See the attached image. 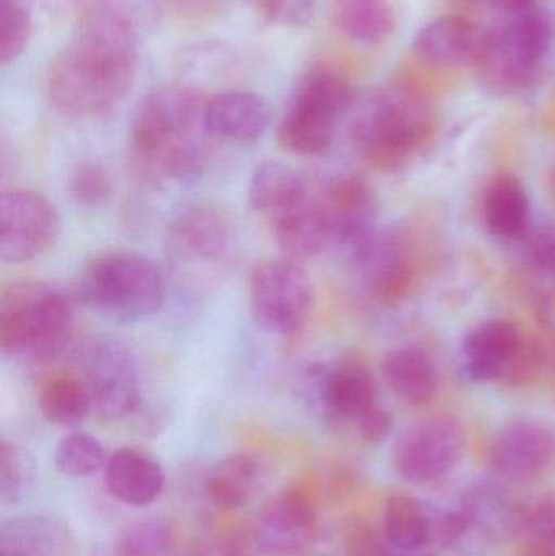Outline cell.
<instances>
[{
  "label": "cell",
  "mask_w": 555,
  "mask_h": 556,
  "mask_svg": "<svg viewBox=\"0 0 555 556\" xmlns=\"http://www.w3.org/2000/svg\"><path fill=\"white\" fill-rule=\"evenodd\" d=\"M318 538V508L303 486L273 496L261 509L253 542L267 556H306Z\"/></svg>",
  "instance_id": "13"
},
{
  "label": "cell",
  "mask_w": 555,
  "mask_h": 556,
  "mask_svg": "<svg viewBox=\"0 0 555 556\" xmlns=\"http://www.w3.org/2000/svg\"><path fill=\"white\" fill-rule=\"evenodd\" d=\"M74 326V300L59 285L13 281L0 293V346L9 358L52 362L71 345Z\"/></svg>",
  "instance_id": "3"
},
{
  "label": "cell",
  "mask_w": 555,
  "mask_h": 556,
  "mask_svg": "<svg viewBox=\"0 0 555 556\" xmlns=\"http://www.w3.org/2000/svg\"><path fill=\"white\" fill-rule=\"evenodd\" d=\"M520 355V330L508 320H485L463 342V371L476 382L499 381L510 375Z\"/></svg>",
  "instance_id": "17"
},
{
  "label": "cell",
  "mask_w": 555,
  "mask_h": 556,
  "mask_svg": "<svg viewBox=\"0 0 555 556\" xmlns=\"http://www.w3.org/2000/svg\"><path fill=\"white\" fill-rule=\"evenodd\" d=\"M384 534L400 551L416 552L432 539V519L416 498L394 495L384 506Z\"/></svg>",
  "instance_id": "30"
},
{
  "label": "cell",
  "mask_w": 555,
  "mask_h": 556,
  "mask_svg": "<svg viewBox=\"0 0 555 556\" xmlns=\"http://www.w3.org/2000/svg\"><path fill=\"white\" fill-rule=\"evenodd\" d=\"M332 18L342 35L362 46L381 45L396 29L391 0H332Z\"/></svg>",
  "instance_id": "27"
},
{
  "label": "cell",
  "mask_w": 555,
  "mask_h": 556,
  "mask_svg": "<svg viewBox=\"0 0 555 556\" xmlns=\"http://www.w3.org/2000/svg\"><path fill=\"white\" fill-rule=\"evenodd\" d=\"M432 123L426 101L409 91L387 90L358 110L351 137L365 162L375 168H398L419 152Z\"/></svg>",
  "instance_id": "7"
},
{
  "label": "cell",
  "mask_w": 555,
  "mask_h": 556,
  "mask_svg": "<svg viewBox=\"0 0 555 556\" xmlns=\"http://www.w3.org/2000/svg\"><path fill=\"white\" fill-rule=\"evenodd\" d=\"M38 480L35 456L15 441L0 443V502L3 505H22Z\"/></svg>",
  "instance_id": "31"
},
{
  "label": "cell",
  "mask_w": 555,
  "mask_h": 556,
  "mask_svg": "<svg viewBox=\"0 0 555 556\" xmlns=\"http://www.w3.org/2000/svg\"><path fill=\"white\" fill-rule=\"evenodd\" d=\"M471 2L489 7L497 12V15H507V13L520 12L538 5L537 0H471Z\"/></svg>",
  "instance_id": "42"
},
{
  "label": "cell",
  "mask_w": 555,
  "mask_h": 556,
  "mask_svg": "<svg viewBox=\"0 0 555 556\" xmlns=\"http://www.w3.org/2000/svg\"><path fill=\"white\" fill-rule=\"evenodd\" d=\"M234 65L235 55L217 42L191 46L181 52L178 61L179 71L186 75L204 74L207 71H230Z\"/></svg>",
  "instance_id": "38"
},
{
  "label": "cell",
  "mask_w": 555,
  "mask_h": 556,
  "mask_svg": "<svg viewBox=\"0 0 555 556\" xmlns=\"http://www.w3.org/2000/svg\"><path fill=\"white\" fill-rule=\"evenodd\" d=\"M352 261L362 283L378 300H396L409 283V251L398 235L375 231L352 251Z\"/></svg>",
  "instance_id": "19"
},
{
  "label": "cell",
  "mask_w": 555,
  "mask_h": 556,
  "mask_svg": "<svg viewBox=\"0 0 555 556\" xmlns=\"http://www.w3.org/2000/svg\"><path fill=\"white\" fill-rule=\"evenodd\" d=\"M71 201L84 211H100L114 195V179L100 162H80L72 168L67 179Z\"/></svg>",
  "instance_id": "33"
},
{
  "label": "cell",
  "mask_w": 555,
  "mask_h": 556,
  "mask_svg": "<svg viewBox=\"0 0 555 556\" xmlns=\"http://www.w3.org/2000/svg\"><path fill=\"white\" fill-rule=\"evenodd\" d=\"M186 556H253L251 547L240 535H225L214 541L202 542Z\"/></svg>",
  "instance_id": "41"
},
{
  "label": "cell",
  "mask_w": 555,
  "mask_h": 556,
  "mask_svg": "<svg viewBox=\"0 0 555 556\" xmlns=\"http://www.w3.org/2000/svg\"><path fill=\"white\" fill-rule=\"evenodd\" d=\"M484 29L462 16H442L420 28L414 38V54L436 67L475 65Z\"/></svg>",
  "instance_id": "20"
},
{
  "label": "cell",
  "mask_w": 555,
  "mask_h": 556,
  "mask_svg": "<svg viewBox=\"0 0 555 556\" xmlns=\"http://www.w3.org/2000/svg\"><path fill=\"white\" fill-rule=\"evenodd\" d=\"M137 67L139 31L133 13L98 0L81 12L71 45L49 65L46 98L65 119L101 123L126 101Z\"/></svg>",
  "instance_id": "1"
},
{
  "label": "cell",
  "mask_w": 555,
  "mask_h": 556,
  "mask_svg": "<svg viewBox=\"0 0 555 556\" xmlns=\"http://www.w3.org/2000/svg\"><path fill=\"white\" fill-rule=\"evenodd\" d=\"M269 124V104L253 91H222L205 101L204 134L218 142L250 146L266 134Z\"/></svg>",
  "instance_id": "16"
},
{
  "label": "cell",
  "mask_w": 555,
  "mask_h": 556,
  "mask_svg": "<svg viewBox=\"0 0 555 556\" xmlns=\"http://www.w3.org/2000/svg\"><path fill=\"white\" fill-rule=\"evenodd\" d=\"M514 525L533 544L555 547V496L525 503L515 511Z\"/></svg>",
  "instance_id": "36"
},
{
  "label": "cell",
  "mask_w": 555,
  "mask_h": 556,
  "mask_svg": "<svg viewBox=\"0 0 555 556\" xmlns=\"http://www.w3.org/2000/svg\"><path fill=\"white\" fill-rule=\"evenodd\" d=\"M329 243L355 251L371 233L378 201L371 186L361 176L341 175L316 188Z\"/></svg>",
  "instance_id": "14"
},
{
  "label": "cell",
  "mask_w": 555,
  "mask_h": 556,
  "mask_svg": "<svg viewBox=\"0 0 555 556\" xmlns=\"http://www.w3.org/2000/svg\"><path fill=\"white\" fill-rule=\"evenodd\" d=\"M175 544V534L166 522L146 521L129 526L117 538L116 556H166Z\"/></svg>",
  "instance_id": "34"
},
{
  "label": "cell",
  "mask_w": 555,
  "mask_h": 556,
  "mask_svg": "<svg viewBox=\"0 0 555 556\" xmlns=\"http://www.w3.org/2000/svg\"><path fill=\"white\" fill-rule=\"evenodd\" d=\"M81 303L114 323L152 317L166 300V280L150 257L136 251H104L90 257L78 276Z\"/></svg>",
  "instance_id": "4"
},
{
  "label": "cell",
  "mask_w": 555,
  "mask_h": 556,
  "mask_svg": "<svg viewBox=\"0 0 555 556\" xmlns=\"http://www.w3.org/2000/svg\"><path fill=\"white\" fill-rule=\"evenodd\" d=\"M204 97L198 87L176 81L146 94L129 127V163L143 185L192 186L204 176Z\"/></svg>",
  "instance_id": "2"
},
{
  "label": "cell",
  "mask_w": 555,
  "mask_h": 556,
  "mask_svg": "<svg viewBox=\"0 0 555 556\" xmlns=\"http://www.w3.org/2000/svg\"><path fill=\"white\" fill-rule=\"evenodd\" d=\"M280 250L289 260L306 261L331 247L316 188L292 211L269 225Z\"/></svg>",
  "instance_id": "25"
},
{
  "label": "cell",
  "mask_w": 555,
  "mask_h": 556,
  "mask_svg": "<svg viewBox=\"0 0 555 556\" xmlns=\"http://www.w3.org/2000/svg\"><path fill=\"white\" fill-rule=\"evenodd\" d=\"M554 188H555V168H554Z\"/></svg>",
  "instance_id": "44"
},
{
  "label": "cell",
  "mask_w": 555,
  "mask_h": 556,
  "mask_svg": "<svg viewBox=\"0 0 555 556\" xmlns=\"http://www.w3.org/2000/svg\"><path fill=\"white\" fill-rule=\"evenodd\" d=\"M485 227L499 240L520 241L533 225L530 195L514 176H501L491 182L482 201Z\"/></svg>",
  "instance_id": "24"
},
{
  "label": "cell",
  "mask_w": 555,
  "mask_h": 556,
  "mask_svg": "<svg viewBox=\"0 0 555 556\" xmlns=\"http://www.w3.org/2000/svg\"><path fill=\"white\" fill-rule=\"evenodd\" d=\"M77 376L87 386L93 412L104 420L130 417L142 404L139 363L129 346L111 337H94L78 349Z\"/></svg>",
  "instance_id": "8"
},
{
  "label": "cell",
  "mask_w": 555,
  "mask_h": 556,
  "mask_svg": "<svg viewBox=\"0 0 555 556\" xmlns=\"http://www.w3.org/2000/svg\"><path fill=\"white\" fill-rule=\"evenodd\" d=\"M62 231L58 207L41 192L10 189L0 195V260L25 264L48 254Z\"/></svg>",
  "instance_id": "11"
},
{
  "label": "cell",
  "mask_w": 555,
  "mask_h": 556,
  "mask_svg": "<svg viewBox=\"0 0 555 556\" xmlns=\"http://www.w3.org/2000/svg\"><path fill=\"white\" fill-rule=\"evenodd\" d=\"M33 22L18 0H0V62L15 61L31 38Z\"/></svg>",
  "instance_id": "35"
},
{
  "label": "cell",
  "mask_w": 555,
  "mask_h": 556,
  "mask_svg": "<svg viewBox=\"0 0 555 556\" xmlns=\"http://www.w3.org/2000/svg\"><path fill=\"white\" fill-rule=\"evenodd\" d=\"M465 446V431L458 421L449 417L427 418L404 431L394 446V467L407 482H437L455 470Z\"/></svg>",
  "instance_id": "12"
},
{
  "label": "cell",
  "mask_w": 555,
  "mask_h": 556,
  "mask_svg": "<svg viewBox=\"0 0 555 556\" xmlns=\"http://www.w3.org/2000/svg\"><path fill=\"white\" fill-rule=\"evenodd\" d=\"M553 45V29L540 7L499 15L484 29L475 67L482 84L499 94H520L543 74Z\"/></svg>",
  "instance_id": "5"
},
{
  "label": "cell",
  "mask_w": 555,
  "mask_h": 556,
  "mask_svg": "<svg viewBox=\"0 0 555 556\" xmlns=\"http://www.w3.org/2000/svg\"><path fill=\"white\" fill-rule=\"evenodd\" d=\"M266 22L283 28H302L315 15V0H250Z\"/></svg>",
  "instance_id": "37"
},
{
  "label": "cell",
  "mask_w": 555,
  "mask_h": 556,
  "mask_svg": "<svg viewBox=\"0 0 555 556\" xmlns=\"http://www.w3.org/2000/svg\"><path fill=\"white\" fill-rule=\"evenodd\" d=\"M260 480V466L248 454H231L218 460L205 477L204 493L209 502L222 511L243 508Z\"/></svg>",
  "instance_id": "28"
},
{
  "label": "cell",
  "mask_w": 555,
  "mask_h": 556,
  "mask_svg": "<svg viewBox=\"0 0 555 556\" xmlns=\"http://www.w3.org/2000/svg\"><path fill=\"white\" fill-rule=\"evenodd\" d=\"M553 451V437L546 427L537 421H514L495 437L491 463L499 476L521 482L540 476L550 464Z\"/></svg>",
  "instance_id": "18"
},
{
  "label": "cell",
  "mask_w": 555,
  "mask_h": 556,
  "mask_svg": "<svg viewBox=\"0 0 555 556\" xmlns=\"http://www.w3.org/2000/svg\"><path fill=\"white\" fill-rule=\"evenodd\" d=\"M354 103V90L338 71L312 68L302 75L287 101L277 126L280 147L305 159L325 155Z\"/></svg>",
  "instance_id": "6"
},
{
  "label": "cell",
  "mask_w": 555,
  "mask_h": 556,
  "mask_svg": "<svg viewBox=\"0 0 555 556\" xmlns=\"http://www.w3.org/2000/svg\"><path fill=\"white\" fill-rule=\"evenodd\" d=\"M169 243L178 256L204 264L230 260L237 243L235 224L228 212L209 201L189 202L173 214Z\"/></svg>",
  "instance_id": "15"
},
{
  "label": "cell",
  "mask_w": 555,
  "mask_h": 556,
  "mask_svg": "<svg viewBox=\"0 0 555 556\" xmlns=\"http://www.w3.org/2000/svg\"><path fill=\"white\" fill-rule=\"evenodd\" d=\"M387 388L404 404H429L439 391V371L429 355L416 349L388 353L381 365Z\"/></svg>",
  "instance_id": "26"
},
{
  "label": "cell",
  "mask_w": 555,
  "mask_h": 556,
  "mask_svg": "<svg viewBox=\"0 0 555 556\" xmlns=\"http://www.w3.org/2000/svg\"><path fill=\"white\" fill-rule=\"evenodd\" d=\"M159 5L185 18H207L224 10L228 0H155Z\"/></svg>",
  "instance_id": "40"
},
{
  "label": "cell",
  "mask_w": 555,
  "mask_h": 556,
  "mask_svg": "<svg viewBox=\"0 0 555 556\" xmlns=\"http://www.w3.org/2000/svg\"><path fill=\"white\" fill-rule=\"evenodd\" d=\"M362 440L370 444H380L390 438L393 431V417L383 405H377L365 414L355 425Z\"/></svg>",
  "instance_id": "39"
},
{
  "label": "cell",
  "mask_w": 555,
  "mask_h": 556,
  "mask_svg": "<svg viewBox=\"0 0 555 556\" xmlns=\"http://www.w3.org/2000/svg\"><path fill=\"white\" fill-rule=\"evenodd\" d=\"M254 323L276 336H295L312 316L315 290L299 261L282 257L257 264L248 283Z\"/></svg>",
  "instance_id": "9"
},
{
  "label": "cell",
  "mask_w": 555,
  "mask_h": 556,
  "mask_svg": "<svg viewBox=\"0 0 555 556\" xmlns=\"http://www.w3.org/2000/svg\"><path fill=\"white\" fill-rule=\"evenodd\" d=\"M39 410L49 424L77 427L93 412V401L77 375L54 376L39 391Z\"/></svg>",
  "instance_id": "29"
},
{
  "label": "cell",
  "mask_w": 555,
  "mask_h": 556,
  "mask_svg": "<svg viewBox=\"0 0 555 556\" xmlns=\"http://www.w3.org/2000/svg\"><path fill=\"white\" fill-rule=\"evenodd\" d=\"M106 450L98 438L87 433H71L59 441L54 450V466L68 479L94 476L106 466Z\"/></svg>",
  "instance_id": "32"
},
{
  "label": "cell",
  "mask_w": 555,
  "mask_h": 556,
  "mask_svg": "<svg viewBox=\"0 0 555 556\" xmlns=\"http://www.w3.org/2000/svg\"><path fill=\"white\" fill-rule=\"evenodd\" d=\"M0 556H31V555H25V554H0Z\"/></svg>",
  "instance_id": "43"
},
{
  "label": "cell",
  "mask_w": 555,
  "mask_h": 556,
  "mask_svg": "<svg viewBox=\"0 0 555 556\" xmlns=\"http://www.w3.org/2000/svg\"><path fill=\"white\" fill-rule=\"evenodd\" d=\"M300 389L306 402L336 425H357L365 414L380 405L374 376L357 359L310 365L300 378Z\"/></svg>",
  "instance_id": "10"
},
{
  "label": "cell",
  "mask_w": 555,
  "mask_h": 556,
  "mask_svg": "<svg viewBox=\"0 0 555 556\" xmlns=\"http://www.w3.org/2000/svg\"><path fill=\"white\" fill-rule=\"evenodd\" d=\"M104 483L117 502L143 508L160 498L166 477L155 457L136 447H121L108 457Z\"/></svg>",
  "instance_id": "21"
},
{
  "label": "cell",
  "mask_w": 555,
  "mask_h": 556,
  "mask_svg": "<svg viewBox=\"0 0 555 556\" xmlns=\"http://www.w3.org/2000/svg\"><path fill=\"white\" fill-rule=\"evenodd\" d=\"M312 188L305 176L293 166L269 160L257 165L251 175L248 202L251 211L263 215L270 225L299 205Z\"/></svg>",
  "instance_id": "22"
},
{
  "label": "cell",
  "mask_w": 555,
  "mask_h": 556,
  "mask_svg": "<svg viewBox=\"0 0 555 556\" xmlns=\"http://www.w3.org/2000/svg\"><path fill=\"white\" fill-rule=\"evenodd\" d=\"M74 544V532L55 516H22L0 528V554L67 556Z\"/></svg>",
  "instance_id": "23"
}]
</instances>
